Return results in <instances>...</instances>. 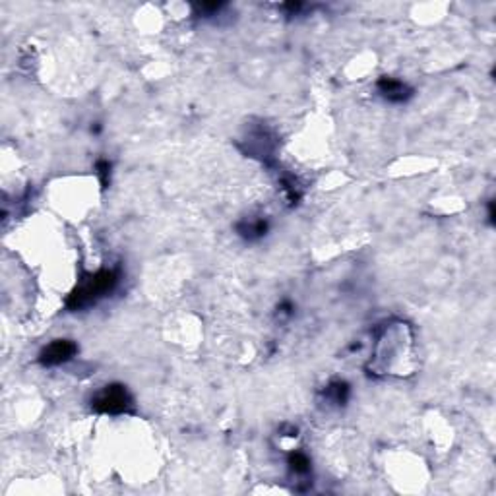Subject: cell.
<instances>
[{
  "label": "cell",
  "instance_id": "obj_1",
  "mask_svg": "<svg viewBox=\"0 0 496 496\" xmlns=\"http://www.w3.org/2000/svg\"><path fill=\"white\" fill-rule=\"evenodd\" d=\"M117 281H119L117 280V273L111 272V270H103V272L95 273L94 277H89V280L85 281L84 285L72 295L70 305H72L74 309H80V307H85V305L94 302L97 297L109 293V291L117 285Z\"/></svg>",
  "mask_w": 496,
  "mask_h": 496
},
{
  "label": "cell",
  "instance_id": "obj_2",
  "mask_svg": "<svg viewBox=\"0 0 496 496\" xmlns=\"http://www.w3.org/2000/svg\"><path fill=\"white\" fill-rule=\"evenodd\" d=\"M130 403V395L122 386H107L94 400V407L101 413H122Z\"/></svg>",
  "mask_w": 496,
  "mask_h": 496
},
{
  "label": "cell",
  "instance_id": "obj_3",
  "mask_svg": "<svg viewBox=\"0 0 496 496\" xmlns=\"http://www.w3.org/2000/svg\"><path fill=\"white\" fill-rule=\"evenodd\" d=\"M76 353V345L72 341H66V339H58L41 353V363L47 366L62 365L68 359H72Z\"/></svg>",
  "mask_w": 496,
  "mask_h": 496
},
{
  "label": "cell",
  "instance_id": "obj_4",
  "mask_svg": "<svg viewBox=\"0 0 496 496\" xmlns=\"http://www.w3.org/2000/svg\"><path fill=\"white\" fill-rule=\"evenodd\" d=\"M378 89H380V94L384 95L388 101H405V99L409 97L407 85L402 84V82H397V80H392V78L380 80Z\"/></svg>",
  "mask_w": 496,
  "mask_h": 496
},
{
  "label": "cell",
  "instance_id": "obj_5",
  "mask_svg": "<svg viewBox=\"0 0 496 496\" xmlns=\"http://www.w3.org/2000/svg\"><path fill=\"white\" fill-rule=\"evenodd\" d=\"M326 393L334 403H343L347 400V393H349V386L345 382H336V384H330L326 388Z\"/></svg>",
  "mask_w": 496,
  "mask_h": 496
},
{
  "label": "cell",
  "instance_id": "obj_6",
  "mask_svg": "<svg viewBox=\"0 0 496 496\" xmlns=\"http://www.w3.org/2000/svg\"><path fill=\"white\" fill-rule=\"evenodd\" d=\"M289 465H291V469L295 471V473H299V475H302V473H309L310 461H309V458L305 456V454H300V452H295V454H291Z\"/></svg>",
  "mask_w": 496,
  "mask_h": 496
}]
</instances>
